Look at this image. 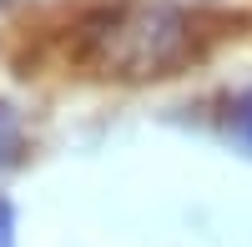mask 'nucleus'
I'll return each instance as SVG.
<instances>
[{
  "label": "nucleus",
  "instance_id": "2",
  "mask_svg": "<svg viewBox=\"0 0 252 247\" xmlns=\"http://www.w3.org/2000/svg\"><path fill=\"white\" fill-rule=\"evenodd\" d=\"M20 147H26V121L10 101H0V172L20 161Z\"/></svg>",
  "mask_w": 252,
  "mask_h": 247
},
{
  "label": "nucleus",
  "instance_id": "3",
  "mask_svg": "<svg viewBox=\"0 0 252 247\" xmlns=\"http://www.w3.org/2000/svg\"><path fill=\"white\" fill-rule=\"evenodd\" d=\"M232 126H237L242 141H252V96H237L232 101Z\"/></svg>",
  "mask_w": 252,
  "mask_h": 247
},
{
  "label": "nucleus",
  "instance_id": "1",
  "mask_svg": "<svg viewBox=\"0 0 252 247\" xmlns=\"http://www.w3.org/2000/svg\"><path fill=\"white\" fill-rule=\"evenodd\" d=\"M192 56H197V20L177 5L116 10L91 31V66L126 81L172 76Z\"/></svg>",
  "mask_w": 252,
  "mask_h": 247
},
{
  "label": "nucleus",
  "instance_id": "4",
  "mask_svg": "<svg viewBox=\"0 0 252 247\" xmlns=\"http://www.w3.org/2000/svg\"><path fill=\"white\" fill-rule=\"evenodd\" d=\"M0 247H15V202L0 197Z\"/></svg>",
  "mask_w": 252,
  "mask_h": 247
}]
</instances>
